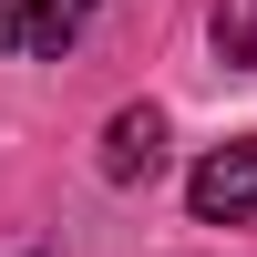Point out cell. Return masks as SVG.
<instances>
[{
	"mask_svg": "<svg viewBox=\"0 0 257 257\" xmlns=\"http://www.w3.org/2000/svg\"><path fill=\"white\" fill-rule=\"evenodd\" d=\"M185 196H196L206 226H257V134H226L216 155L185 175Z\"/></svg>",
	"mask_w": 257,
	"mask_h": 257,
	"instance_id": "obj_1",
	"label": "cell"
},
{
	"mask_svg": "<svg viewBox=\"0 0 257 257\" xmlns=\"http://www.w3.org/2000/svg\"><path fill=\"white\" fill-rule=\"evenodd\" d=\"M82 21H93V0H0V52L11 62H52Z\"/></svg>",
	"mask_w": 257,
	"mask_h": 257,
	"instance_id": "obj_2",
	"label": "cell"
},
{
	"mask_svg": "<svg viewBox=\"0 0 257 257\" xmlns=\"http://www.w3.org/2000/svg\"><path fill=\"white\" fill-rule=\"evenodd\" d=\"M155 165H165V113L155 103H123L103 123V185H144Z\"/></svg>",
	"mask_w": 257,
	"mask_h": 257,
	"instance_id": "obj_3",
	"label": "cell"
},
{
	"mask_svg": "<svg viewBox=\"0 0 257 257\" xmlns=\"http://www.w3.org/2000/svg\"><path fill=\"white\" fill-rule=\"evenodd\" d=\"M216 62L257 72V0H216Z\"/></svg>",
	"mask_w": 257,
	"mask_h": 257,
	"instance_id": "obj_4",
	"label": "cell"
}]
</instances>
